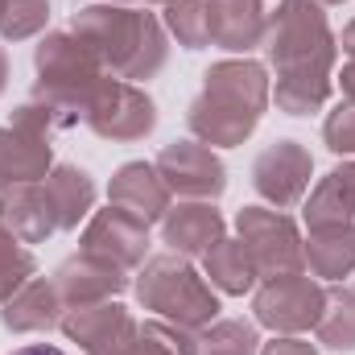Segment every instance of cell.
<instances>
[{"label": "cell", "mask_w": 355, "mask_h": 355, "mask_svg": "<svg viewBox=\"0 0 355 355\" xmlns=\"http://www.w3.org/2000/svg\"><path fill=\"white\" fill-rule=\"evenodd\" d=\"M268 99H272V83L261 62L223 58V62L207 67L202 91L186 107V128L194 141H202L211 149H236L257 132Z\"/></svg>", "instance_id": "obj_1"}, {"label": "cell", "mask_w": 355, "mask_h": 355, "mask_svg": "<svg viewBox=\"0 0 355 355\" xmlns=\"http://www.w3.org/2000/svg\"><path fill=\"white\" fill-rule=\"evenodd\" d=\"M71 33L99 58L103 75L137 83V79H153L166 58H170V37L166 25L137 8V4H103L95 0L87 8H79L71 17Z\"/></svg>", "instance_id": "obj_2"}, {"label": "cell", "mask_w": 355, "mask_h": 355, "mask_svg": "<svg viewBox=\"0 0 355 355\" xmlns=\"http://www.w3.org/2000/svg\"><path fill=\"white\" fill-rule=\"evenodd\" d=\"M33 99L46 103L58 120V128H71L87 120V103L103 83V67L71 29H54L33 50Z\"/></svg>", "instance_id": "obj_3"}, {"label": "cell", "mask_w": 355, "mask_h": 355, "mask_svg": "<svg viewBox=\"0 0 355 355\" xmlns=\"http://www.w3.org/2000/svg\"><path fill=\"white\" fill-rule=\"evenodd\" d=\"M132 293L145 310H153L157 318L186 327V331H207L219 318V293L178 252L149 257L137 272V281H132Z\"/></svg>", "instance_id": "obj_4"}, {"label": "cell", "mask_w": 355, "mask_h": 355, "mask_svg": "<svg viewBox=\"0 0 355 355\" xmlns=\"http://www.w3.org/2000/svg\"><path fill=\"white\" fill-rule=\"evenodd\" d=\"M265 50L277 75L335 71L339 37L331 33V21H327L322 4H314V0H281L268 12Z\"/></svg>", "instance_id": "obj_5"}, {"label": "cell", "mask_w": 355, "mask_h": 355, "mask_svg": "<svg viewBox=\"0 0 355 355\" xmlns=\"http://www.w3.org/2000/svg\"><path fill=\"white\" fill-rule=\"evenodd\" d=\"M58 132V120L46 103L25 99L12 120L0 128V194L21 182H46L54 170L50 137Z\"/></svg>", "instance_id": "obj_6"}, {"label": "cell", "mask_w": 355, "mask_h": 355, "mask_svg": "<svg viewBox=\"0 0 355 355\" xmlns=\"http://www.w3.org/2000/svg\"><path fill=\"white\" fill-rule=\"evenodd\" d=\"M236 236L252 252L261 277H285L306 272V240L297 223L277 207H244L236 215Z\"/></svg>", "instance_id": "obj_7"}, {"label": "cell", "mask_w": 355, "mask_h": 355, "mask_svg": "<svg viewBox=\"0 0 355 355\" xmlns=\"http://www.w3.org/2000/svg\"><path fill=\"white\" fill-rule=\"evenodd\" d=\"M83 124L95 137L112 141V145H132V141H145L157 128V103H153V95L145 87L103 75V83L95 87V95L87 103V120Z\"/></svg>", "instance_id": "obj_8"}, {"label": "cell", "mask_w": 355, "mask_h": 355, "mask_svg": "<svg viewBox=\"0 0 355 355\" xmlns=\"http://www.w3.org/2000/svg\"><path fill=\"white\" fill-rule=\"evenodd\" d=\"M322 302H327V289L310 272H285V277L261 281L252 297V314H257V327L272 335H306L314 331Z\"/></svg>", "instance_id": "obj_9"}, {"label": "cell", "mask_w": 355, "mask_h": 355, "mask_svg": "<svg viewBox=\"0 0 355 355\" xmlns=\"http://www.w3.org/2000/svg\"><path fill=\"white\" fill-rule=\"evenodd\" d=\"M157 174L170 186V194H178L182 202H215L227 190V170L219 162V153L202 141H174L157 153Z\"/></svg>", "instance_id": "obj_10"}, {"label": "cell", "mask_w": 355, "mask_h": 355, "mask_svg": "<svg viewBox=\"0 0 355 355\" xmlns=\"http://www.w3.org/2000/svg\"><path fill=\"white\" fill-rule=\"evenodd\" d=\"M310 178H314V157L297 141H272L265 153L252 162V186L277 211L297 207L310 194Z\"/></svg>", "instance_id": "obj_11"}, {"label": "cell", "mask_w": 355, "mask_h": 355, "mask_svg": "<svg viewBox=\"0 0 355 355\" xmlns=\"http://www.w3.org/2000/svg\"><path fill=\"white\" fill-rule=\"evenodd\" d=\"M79 248L120 265L124 272H132V268H141L149 261V223H141L137 215L107 202L103 211H91L87 227L79 236Z\"/></svg>", "instance_id": "obj_12"}, {"label": "cell", "mask_w": 355, "mask_h": 355, "mask_svg": "<svg viewBox=\"0 0 355 355\" xmlns=\"http://www.w3.org/2000/svg\"><path fill=\"white\" fill-rule=\"evenodd\" d=\"M50 281H54V289H58V297H62L67 310L116 302V297L132 285L128 272H124L120 265H112V261H103V257H95V252H83V248L54 268Z\"/></svg>", "instance_id": "obj_13"}, {"label": "cell", "mask_w": 355, "mask_h": 355, "mask_svg": "<svg viewBox=\"0 0 355 355\" xmlns=\"http://www.w3.org/2000/svg\"><path fill=\"white\" fill-rule=\"evenodd\" d=\"M58 327H62L67 343H75L83 355H124L128 343L137 339V322H132V314L120 302L67 310Z\"/></svg>", "instance_id": "obj_14"}, {"label": "cell", "mask_w": 355, "mask_h": 355, "mask_svg": "<svg viewBox=\"0 0 355 355\" xmlns=\"http://www.w3.org/2000/svg\"><path fill=\"white\" fill-rule=\"evenodd\" d=\"M107 202L120 207V211H128V215H137L141 223L153 227V223H162L166 211L174 207V194H170V186L162 182L157 166H149V162H124V166L112 174Z\"/></svg>", "instance_id": "obj_15"}, {"label": "cell", "mask_w": 355, "mask_h": 355, "mask_svg": "<svg viewBox=\"0 0 355 355\" xmlns=\"http://www.w3.org/2000/svg\"><path fill=\"white\" fill-rule=\"evenodd\" d=\"M223 236H227V223L215 211V202H178L162 219V244L186 261L207 257Z\"/></svg>", "instance_id": "obj_16"}, {"label": "cell", "mask_w": 355, "mask_h": 355, "mask_svg": "<svg viewBox=\"0 0 355 355\" xmlns=\"http://www.w3.org/2000/svg\"><path fill=\"white\" fill-rule=\"evenodd\" d=\"M62 314H67V306H62L54 281H46V277L25 281V285L0 306V322H4V331H12V335H46V331H54V327L62 322Z\"/></svg>", "instance_id": "obj_17"}, {"label": "cell", "mask_w": 355, "mask_h": 355, "mask_svg": "<svg viewBox=\"0 0 355 355\" xmlns=\"http://www.w3.org/2000/svg\"><path fill=\"white\" fill-rule=\"evenodd\" d=\"M0 223L21 240V244H46L58 232L54 207L46 198L42 182H21L0 194Z\"/></svg>", "instance_id": "obj_18"}, {"label": "cell", "mask_w": 355, "mask_h": 355, "mask_svg": "<svg viewBox=\"0 0 355 355\" xmlns=\"http://www.w3.org/2000/svg\"><path fill=\"white\" fill-rule=\"evenodd\" d=\"M268 12L261 0H211V46L244 54L265 46Z\"/></svg>", "instance_id": "obj_19"}, {"label": "cell", "mask_w": 355, "mask_h": 355, "mask_svg": "<svg viewBox=\"0 0 355 355\" xmlns=\"http://www.w3.org/2000/svg\"><path fill=\"white\" fill-rule=\"evenodd\" d=\"M306 227L322 232V227H343L355 223V157L335 166L327 178H318V186L306 198Z\"/></svg>", "instance_id": "obj_20"}, {"label": "cell", "mask_w": 355, "mask_h": 355, "mask_svg": "<svg viewBox=\"0 0 355 355\" xmlns=\"http://www.w3.org/2000/svg\"><path fill=\"white\" fill-rule=\"evenodd\" d=\"M46 198L54 207V219H58V232H75L91 211H95V182L87 170L71 166V162H58L50 174H46Z\"/></svg>", "instance_id": "obj_21"}, {"label": "cell", "mask_w": 355, "mask_h": 355, "mask_svg": "<svg viewBox=\"0 0 355 355\" xmlns=\"http://www.w3.org/2000/svg\"><path fill=\"white\" fill-rule=\"evenodd\" d=\"M202 277L211 281L215 293H227V297H244V293H252L257 281H261L257 261H252V252L244 248L240 236H236V240L223 236V240L202 257Z\"/></svg>", "instance_id": "obj_22"}, {"label": "cell", "mask_w": 355, "mask_h": 355, "mask_svg": "<svg viewBox=\"0 0 355 355\" xmlns=\"http://www.w3.org/2000/svg\"><path fill=\"white\" fill-rule=\"evenodd\" d=\"M306 272L314 281H331V285L352 277L355 272V223L310 232V240H306Z\"/></svg>", "instance_id": "obj_23"}, {"label": "cell", "mask_w": 355, "mask_h": 355, "mask_svg": "<svg viewBox=\"0 0 355 355\" xmlns=\"http://www.w3.org/2000/svg\"><path fill=\"white\" fill-rule=\"evenodd\" d=\"M335 87V75L331 71H297V75H277V87L272 99L285 116H310V112H322L327 99Z\"/></svg>", "instance_id": "obj_24"}, {"label": "cell", "mask_w": 355, "mask_h": 355, "mask_svg": "<svg viewBox=\"0 0 355 355\" xmlns=\"http://www.w3.org/2000/svg\"><path fill=\"white\" fill-rule=\"evenodd\" d=\"M314 335L331 352H355V289H347V285L327 289V302H322V314L314 322Z\"/></svg>", "instance_id": "obj_25"}, {"label": "cell", "mask_w": 355, "mask_h": 355, "mask_svg": "<svg viewBox=\"0 0 355 355\" xmlns=\"http://www.w3.org/2000/svg\"><path fill=\"white\" fill-rule=\"evenodd\" d=\"M198 355H261V331L244 318H215L198 331Z\"/></svg>", "instance_id": "obj_26"}, {"label": "cell", "mask_w": 355, "mask_h": 355, "mask_svg": "<svg viewBox=\"0 0 355 355\" xmlns=\"http://www.w3.org/2000/svg\"><path fill=\"white\" fill-rule=\"evenodd\" d=\"M124 355H198V331L153 318V322L137 327V339L128 343Z\"/></svg>", "instance_id": "obj_27"}, {"label": "cell", "mask_w": 355, "mask_h": 355, "mask_svg": "<svg viewBox=\"0 0 355 355\" xmlns=\"http://www.w3.org/2000/svg\"><path fill=\"white\" fill-rule=\"evenodd\" d=\"M166 29L186 50L211 46V0H174L166 4Z\"/></svg>", "instance_id": "obj_28"}, {"label": "cell", "mask_w": 355, "mask_h": 355, "mask_svg": "<svg viewBox=\"0 0 355 355\" xmlns=\"http://www.w3.org/2000/svg\"><path fill=\"white\" fill-rule=\"evenodd\" d=\"M37 277V261H33V252L0 223V306L25 285V281H33Z\"/></svg>", "instance_id": "obj_29"}, {"label": "cell", "mask_w": 355, "mask_h": 355, "mask_svg": "<svg viewBox=\"0 0 355 355\" xmlns=\"http://www.w3.org/2000/svg\"><path fill=\"white\" fill-rule=\"evenodd\" d=\"M50 25V0H4L0 4V37L29 42Z\"/></svg>", "instance_id": "obj_30"}, {"label": "cell", "mask_w": 355, "mask_h": 355, "mask_svg": "<svg viewBox=\"0 0 355 355\" xmlns=\"http://www.w3.org/2000/svg\"><path fill=\"white\" fill-rule=\"evenodd\" d=\"M322 141L331 153L339 157H355V103H339L327 120H322Z\"/></svg>", "instance_id": "obj_31"}, {"label": "cell", "mask_w": 355, "mask_h": 355, "mask_svg": "<svg viewBox=\"0 0 355 355\" xmlns=\"http://www.w3.org/2000/svg\"><path fill=\"white\" fill-rule=\"evenodd\" d=\"M261 355H318V347L310 339H302V335H277L272 343L261 347Z\"/></svg>", "instance_id": "obj_32"}, {"label": "cell", "mask_w": 355, "mask_h": 355, "mask_svg": "<svg viewBox=\"0 0 355 355\" xmlns=\"http://www.w3.org/2000/svg\"><path fill=\"white\" fill-rule=\"evenodd\" d=\"M335 79H339V91H343V99H347V103H355V62H347V67H343Z\"/></svg>", "instance_id": "obj_33"}, {"label": "cell", "mask_w": 355, "mask_h": 355, "mask_svg": "<svg viewBox=\"0 0 355 355\" xmlns=\"http://www.w3.org/2000/svg\"><path fill=\"white\" fill-rule=\"evenodd\" d=\"M8 355H67L62 347H54V343H25V347H17V352Z\"/></svg>", "instance_id": "obj_34"}, {"label": "cell", "mask_w": 355, "mask_h": 355, "mask_svg": "<svg viewBox=\"0 0 355 355\" xmlns=\"http://www.w3.org/2000/svg\"><path fill=\"white\" fill-rule=\"evenodd\" d=\"M339 50H343V54H347V58L355 62V21L347 25V29H343V33H339Z\"/></svg>", "instance_id": "obj_35"}, {"label": "cell", "mask_w": 355, "mask_h": 355, "mask_svg": "<svg viewBox=\"0 0 355 355\" xmlns=\"http://www.w3.org/2000/svg\"><path fill=\"white\" fill-rule=\"evenodd\" d=\"M8 87V54H4V46H0V95Z\"/></svg>", "instance_id": "obj_36"}, {"label": "cell", "mask_w": 355, "mask_h": 355, "mask_svg": "<svg viewBox=\"0 0 355 355\" xmlns=\"http://www.w3.org/2000/svg\"><path fill=\"white\" fill-rule=\"evenodd\" d=\"M103 4H162V8H166V4H174V0H103Z\"/></svg>", "instance_id": "obj_37"}, {"label": "cell", "mask_w": 355, "mask_h": 355, "mask_svg": "<svg viewBox=\"0 0 355 355\" xmlns=\"http://www.w3.org/2000/svg\"><path fill=\"white\" fill-rule=\"evenodd\" d=\"M314 4H322V8H335V4H347V0H314Z\"/></svg>", "instance_id": "obj_38"}, {"label": "cell", "mask_w": 355, "mask_h": 355, "mask_svg": "<svg viewBox=\"0 0 355 355\" xmlns=\"http://www.w3.org/2000/svg\"><path fill=\"white\" fill-rule=\"evenodd\" d=\"M0 4H4V0H0Z\"/></svg>", "instance_id": "obj_39"}]
</instances>
